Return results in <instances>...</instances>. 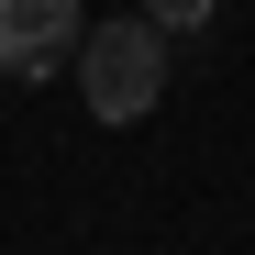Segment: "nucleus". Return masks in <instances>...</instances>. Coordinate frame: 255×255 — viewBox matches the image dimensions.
<instances>
[{"label":"nucleus","instance_id":"nucleus-3","mask_svg":"<svg viewBox=\"0 0 255 255\" xmlns=\"http://www.w3.org/2000/svg\"><path fill=\"white\" fill-rule=\"evenodd\" d=\"M144 22L155 33H189V22H211V0H144Z\"/></svg>","mask_w":255,"mask_h":255},{"label":"nucleus","instance_id":"nucleus-2","mask_svg":"<svg viewBox=\"0 0 255 255\" xmlns=\"http://www.w3.org/2000/svg\"><path fill=\"white\" fill-rule=\"evenodd\" d=\"M78 45H89L78 0H0V78H56Z\"/></svg>","mask_w":255,"mask_h":255},{"label":"nucleus","instance_id":"nucleus-1","mask_svg":"<svg viewBox=\"0 0 255 255\" xmlns=\"http://www.w3.org/2000/svg\"><path fill=\"white\" fill-rule=\"evenodd\" d=\"M78 89H89L100 122H144L166 100V33L144 11H122V22H89V45H78Z\"/></svg>","mask_w":255,"mask_h":255}]
</instances>
